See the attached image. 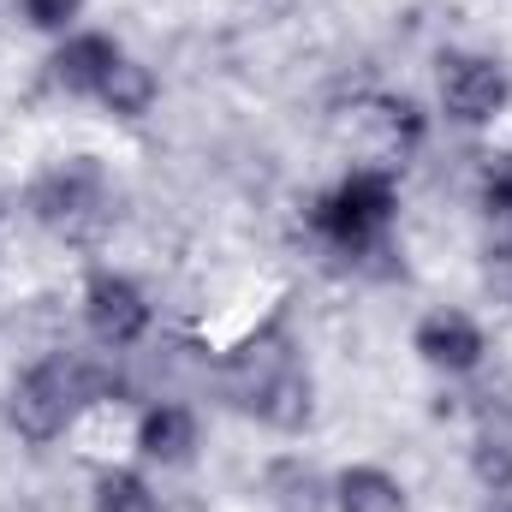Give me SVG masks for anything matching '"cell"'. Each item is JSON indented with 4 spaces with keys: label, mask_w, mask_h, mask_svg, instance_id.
<instances>
[{
    "label": "cell",
    "mask_w": 512,
    "mask_h": 512,
    "mask_svg": "<svg viewBox=\"0 0 512 512\" xmlns=\"http://www.w3.org/2000/svg\"><path fill=\"white\" fill-rule=\"evenodd\" d=\"M393 221H399V185L387 167H352L340 185H328L310 203V233L346 262L387 256Z\"/></svg>",
    "instance_id": "obj_3"
},
{
    "label": "cell",
    "mask_w": 512,
    "mask_h": 512,
    "mask_svg": "<svg viewBox=\"0 0 512 512\" xmlns=\"http://www.w3.org/2000/svg\"><path fill=\"white\" fill-rule=\"evenodd\" d=\"M24 209H30V221H36L42 233H54V239H66V245H84V239H96V233L114 221V191H108V173H102L90 155H72V161L48 167V173L30 185Z\"/></svg>",
    "instance_id": "obj_4"
},
{
    "label": "cell",
    "mask_w": 512,
    "mask_h": 512,
    "mask_svg": "<svg viewBox=\"0 0 512 512\" xmlns=\"http://www.w3.org/2000/svg\"><path fill=\"white\" fill-rule=\"evenodd\" d=\"M221 393L239 417H251L274 435H298L316 417V382L298 358V340L286 334V322L256 328L245 346L227 352L221 364Z\"/></svg>",
    "instance_id": "obj_1"
},
{
    "label": "cell",
    "mask_w": 512,
    "mask_h": 512,
    "mask_svg": "<svg viewBox=\"0 0 512 512\" xmlns=\"http://www.w3.org/2000/svg\"><path fill=\"white\" fill-rule=\"evenodd\" d=\"M411 352L435 370V376H477L489 358V334L477 328V316L465 310H429L411 328Z\"/></svg>",
    "instance_id": "obj_7"
},
{
    "label": "cell",
    "mask_w": 512,
    "mask_h": 512,
    "mask_svg": "<svg viewBox=\"0 0 512 512\" xmlns=\"http://www.w3.org/2000/svg\"><path fill=\"white\" fill-rule=\"evenodd\" d=\"M155 310H149V292L131 280V274H114V268H96L84 280V328L102 352H126L149 334Z\"/></svg>",
    "instance_id": "obj_6"
},
{
    "label": "cell",
    "mask_w": 512,
    "mask_h": 512,
    "mask_svg": "<svg viewBox=\"0 0 512 512\" xmlns=\"http://www.w3.org/2000/svg\"><path fill=\"white\" fill-rule=\"evenodd\" d=\"M114 393H120V376H114L102 358L54 352V358L30 364V370L12 382V393H6V423H12L18 441L48 447V441H60V435L78 423L84 405H102V399H114Z\"/></svg>",
    "instance_id": "obj_2"
},
{
    "label": "cell",
    "mask_w": 512,
    "mask_h": 512,
    "mask_svg": "<svg viewBox=\"0 0 512 512\" xmlns=\"http://www.w3.org/2000/svg\"><path fill=\"white\" fill-rule=\"evenodd\" d=\"M126 60V48L114 42V36H102V30H66V42L48 54V78L66 90V96H90L96 102V90L108 84V72Z\"/></svg>",
    "instance_id": "obj_8"
},
{
    "label": "cell",
    "mask_w": 512,
    "mask_h": 512,
    "mask_svg": "<svg viewBox=\"0 0 512 512\" xmlns=\"http://www.w3.org/2000/svg\"><path fill=\"white\" fill-rule=\"evenodd\" d=\"M435 96L453 126H495L512 102V78L495 54H441Z\"/></svg>",
    "instance_id": "obj_5"
},
{
    "label": "cell",
    "mask_w": 512,
    "mask_h": 512,
    "mask_svg": "<svg viewBox=\"0 0 512 512\" xmlns=\"http://www.w3.org/2000/svg\"><path fill=\"white\" fill-rule=\"evenodd\" d=\"M18 12L30 18V30H48V36H66L72 18L84 12V0H18Z\"/></svg>",
    "instance_id": "obj_15"
},
{
    "label": "cell",
    "mask_w": 512,
    "mask_h": 512,
    "mask_svg": "<svg viewBox=\"0 0 512 512\" xmlns=\"http://www.w3.org/2000/svg\"><path fill=\"white\" fill-rule=\"evenodd\" d=\"M155 96H161V78H155L143 60H131V54L108 72V84L96 90V102H102L114 120H143V114L155 108Z\"/></svg>",
    "instance_id": "obj_11"
},
{
    "label": "cell",
    "mask_w": 512,
    "mask_h": 512,
    "mask_svg": "<svg viewBox=\"0 0 512 512\" xmlns=\"http://www.w3.org/2000/svg\"><path fill=\"white\" fill-rule=\"evenodd\" d=\"M137 453L161 471L173 465H191L197 459V411L179 405V399H155L143 417H137Z\"/></svg>",
    "instance_id": "obj_9"
},
{
    "label": "cell",
    "mask_w": 512,
    "mask_h": 512,
    "mask_svg": "<svg viewBox=\"0 0 512 512\" xmlns=\"http://www.w3.org/2000/svg\"><path fill=\"white\" fill-rule=\"evenodd\" d=\"M90 507L96 512H161V501H155V489L137 471H102Z\"/></svg>",
    "instance_id": "obj_14"
},
{
    "label": "cell",
    "mask_w": 512,
    "mask_h": 512,
    "mask_svg": "<svg viewBox=\"0 0 512 512\" xmlns=\"http://www.w3.org/2000/svg\"><path fill=\"white\" fill-rule=\"evenodd\" d=\"M268 501L274 512H328V483L304 459H280L268 465Z\"/></svg>",
    "instance_id": "obj_13"
},
{
    "label": "cell",
    "mask_w": 512,
    "mask_h": 512,
    "mask_svg": "<svg viewBox=\"0 0 512 512\" xmlns=\"http://www.w3.org/2000/svg\"><path fill=\"white\" fill-rule=\"evenodd\" d=\"M477 512H512V495H489V501H483Z\"/></svg>",
    "instance_id": "obj_16"
},
{
    "label": "cell",
    "mask_w": 512,
    "mask_h": 512,
    "mask_svg": "<svg viewBox=\"0 0 512 512\" xmlns=\"http://www.w3.org/2000/svg\"><path fill=\"white\" fill-rule=\"evenodd\" d=\"M328 507L334 512H411V495L382 465H346V471L328 477Z\"/></svg>",
    "instance_id": "obj_10"
},
{
    "label": "cell",
    "mask_w": 512,
    "mask_h": 512,
    "mask_svg": "<svg viewBox=\"0 0 512 512\" xmlns=\"http://www.w3.org/2000/svg\"><path fill=\"white\" fill-rule=\"evenodd\" d=\"M471 477L483 483V495H512V423L483 417V429L471 435Z\"/></svg>",
    "instance_id": "obj_12"
}]
</instances>
